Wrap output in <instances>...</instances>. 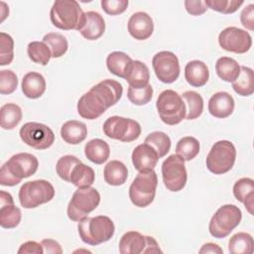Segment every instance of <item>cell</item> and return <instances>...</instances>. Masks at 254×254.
<instances>
[{
    "mask_svg": "<svg viewBox=\"0 0 254 254\" xmlns=\"http://www.w3.org/2000/svg\"><path fill=\"white\" fill-rule=\"evenodd\" d=\"M38 167V159L30 153L13 155L1 167L0 184L6 187H14L21 183L23 179L33 176Z\"/></svg>",
    "mask_w": 254,
    "mask_h": 254,
    "instance_id": "obj_1",
    "label": "cell"
},
{
    "mask_svg": "<svg viewBox=\"0 0 254 254\" xmlns=\"http://www.w3.org/2000/svg\"><path fill=\"white\" fill-rule=\"evenodd\" d=\"M50 19L52 24L61 30L79 32L85 20V13L75 0H58L51 8Z\"/></svg>",
    "mask_w": 254,
    "mask_h": 254,
    "instance_id": "obj_2",
    "label": "cell"
},
{
    "mask_svg": "<svg viewBox=\"0 0 254 254\" xmlns=\"http://www.w3.org/2000/svg\"><path fill=\"white\" fill-rule=\"evenodd\" d=\"M77 229L80 239L91 246L110 240L115 232L113 221L105 215L86 216L78 221Z\"/></svg>",
    "mask_w": 254,
    "mask_h": 254,
    "instance_id": "obj_3",
    "label": "cell"
},
{
    "mask_svg": "<svg viewBox=\"0 0 254 254\" xmlns=\"http://www.w3.org/2000/svg\"><path fill=\"white\" fill-rule=\"evenodd\" d=\"M158 177L154 170L139 172L129 188L131 202L138 207L150 205L156 195Z\"/></svg>",
    "mask_w": 254,
    "mask_h": 254,
    "instance_id": "obj_4",
    "label": "cell"
},
{
    "mask_svg": "<svg viewBox=\"0 0 254 254\" xmlns=\"http://www.w3.org/2000/svg\"><path fill=\"white\" fill-rule=\"evenodd\" d=\"M156 107L161 120L167 125H177L186 118V104L173 89H166L157 98Z\"/></svg>",
    "mask_w": 254,
    "mask_h": 254,
    "instance_id": "obj_5",
    "label": "cell"
},
{
    "mask_svg": "<svg viewBox=\"0 0 254 254\" xmlns=\"http://www.w3.org/2000/svg\"><path fill=\"white\" fill-rule=\"evenodd\" d=\"M100 202V193L95 188H78L67 205V216L72 221H79L93 211Z\"/></svg>",
    "mask_w": 254,
    "mask_h": 254,
    "instance_id": "obj_6",
    "label": "cell"
},
{
    "mask_svg": "<svg viewBox=\"0 0 254 254\" xmlns=\"http://www.w3.org/2000/svg\"><path fill=\"white\" fill-rule=\"evenodd\" d=\"M18 196L24 208H35L51 201L55 196V189L46 180L31 181L21 186Z\"/></svg>",
    "mask_w": 254,
    "mask_h": 254,
    "instance_id": "obj_7",
    "label": "cell"
},
{
    "mask_svg": "<svg viewBox=\"0 0 254 254\" xmlns=\"http://www.w3.org/2000/svg\"><path fill=\"white\" fill-rule=\"evenodd\" d=\"M236 159V149L227 140H220L214 143L206 157V168L214 175H223L229 172Z\"/></svg>",
    "mask_w": 254,
    "mask_h": 254,
    "instance_id": "obj_8",
    "label": "cell"
},
{
    "mask_svg": "<svg viewBox=\"0 0 254 254\" xmlns=\"http://www.w3.org/2000/svg\"><path fill=\"white\" fill-rule=\"evenodd\" d=\"M242 218L240 208L234 204H225L220 206L212 215L208 230L214 238H224L239 225Z\"/></svg>",
    "mask_w": 254,
    "mask_h": 254,
    "instance_id": "obj_9",
    "label": "cell"
},
{
    "mask_svg": "<svg viewBox=\"0 0 254 254\" xmlns=\"http://www.w3.org/2000/svg\"><path fill=\"white\" fill-rule=\"evenodd\" d=\"M103 132L110 139L128 143L139 138L141 135V126L133 119L111 116L103 123Z\"/></svg>",
    "mask_w": 254,
    "mask_h": 254,
    "instance_id": "obj_10",
    "label": "cell"
},
{
    "mask_svg": "<svg viewBox=\"0 0 254 254\" xmlns=\"http://www.w3.org/2000/svg\"><path fill=\"white\" fill-rule=\"evenodd\" d=\"M162 178L169 190L175 192L182 190L188 179L184 159L177 154L169 156L162 164Z\"/></svg>",
    "mask_w": 254,
    "mask_h": 254,
    "instance_id": "obj_11",
    "label": "cell"
},
{
    "mask_svg": "<svg viewBox=\"0 0 254 254\" xmlns=\"http://www.w3.org/2000/svg\"><path fill=\"white\" fill-rule=\"evenodd\" d=\"M19 134L26 145L36 150H46L55 142L53 130L49 126L39 122L25 123L21 127Z\"/></svg>",
    "mask_w": 254,
    "mask_h": 254,
    "instance_id": "obj_12",
    "label": "cell"
},
{
    "mask_svg": "<svg viewBox=\"0 0 254 254\" xmlns=\"http://www.w3.org/2000/svg\"><path fill=\"white\" fill-rule=\"evenodd\" d=\"M152 66L157 78L164 83L176 81L181 71L178 57L169 51L157 53L153 57Z\"/></svg>",
    "mask_w": 254,
    "mask_h": 254,
    "instance_id": "obj_13",
    "label": "cell"
},
{
    "mask_svg": "<svg viewBox=\"0 0 254 254\" xmlns=\"http://www.w3.org/2000/svg\"><path fill=\"white\" fill-rule=\"evenodd\" d=\"M219 46L227 52L244 54L252 46V38L248 32L237 27H227L218 35Z\"/></svg>",
    "mask_w": 254,
    "mask_h": 254,
    "instance_id": "obj_14",
    "label": "cell"
},
{
    "mask_svg": "<svg viewBox=\"0 0 254 254\" xmlns=\"http://www.w3.org/2000/svg\"><path fill=\"white\" fill-rule=\"evenodd\" d=\"M109 107L103 97L92 87L78 99L77 112L85 119H96L101 116Z\"/></svg>",
    "mask_w": 254,
    "mask_h": 254,
    "instance_id": "obj_15",
    "label": "cell"
},
{
    "mask_svg": "<svg viewBox=\"0 0 254 254\" xmlns=\"http://www.w3.org/2000/svg\"><path fill=\"white\" fill-rule=\"evenodd\" d=\"M22 213L14 203L12 195L5 191H0V225L3 228H15L21 222Z\"/></svg>",
    "mask_w": 254,
    "mask_h": 254,
    "instance_id": "obj_16",
    "label": "cell"
},
{
    "mask_svg": "<svg viewBox=\"0 0 254 254\" xmlns=\"http://www.w3.org/2000/svg\"><path fill=\"white\" fill-rule=\"evenodd\" d=\"M154 31V23L151 16L145 12L134 13L128 21V32L135 40L149 39Z\"/></svg>",
    "mask_w": 254,
    "mask_h": 254,
    "instance_id": "obj_17",
    "label": "cell"
},
{
    "mask_svg": "<svg viewBox=\"0 0 254 254\" xmlns=\"http://www.w3.org/2000/svg\"><path fill=\"white\" fill-rule=\"evenodd\" d=\"M159 159L155 149L146 143L138 145L132 152L133 166L139 172L154 170Z\"/></svg>",
    "mask_w": 254,
    "mask_h": 254,
    "instance_id": "obj_18",
    "label": "cell"
},
{
    "mask_svg": "<svg viewBox=\"0 0 254 254\" xmlns=\"http://www.w3.org/2000/svg\"><path fill=\"white\" fill-rule=\"evenodd\" d=\"M235 102L233 97L226 91L214 93L208 100V111L216 118H226L234 110Z\"/></svg>",
    "mask_w": 254,
    "mask_h": 254,
    "instance_id": "obj_19",
    "label": "cell"
},
{
    "mask_svg": "<svg viewBox=\"0 0 254 254\" xmlns=\"http://www.w3.org/2000/svg\"><path fill=\"white\" fill-rule=\"evenodd\" d=\"M104 32L105 22L103 17L95 11L86 12L83 26L79 30L80 35L86 40L94 41L99 39Z\"/></svg>",
    "mask_w": 254,
    "mask_h": 254,
    "instance_id": "obj_20",
    "label": "cell"
},
{
    "mask_svg": "<svg viewBox=\"0 0 254 254\" xmlns=\"http://www.w3.org/2000/svg\"><path fill=\"white\" fill-rule=\"evenodd\" d=\"M185 78L191 86H203L206 84L209 78V70L207 65L198 60L189 62L185 67Z\"/></svg>",
    "mask_w": 254,
    "mask_h": 254,
    "instance_id": "obj_21",
    "label": "cell"
},
{
    "mask_svg": "<svg viewBox=\"0 0 254 254\" xmlns=\"http://www.w3.org/2000/svg\"><path fill=\"white\" fill-rule=\"evenodd\" d=\"M21 87L26 97L37 99L46 91L45 77L39 72L30 71L23 76Z\"/></svg>",
    "mask_w": 254,
    "mask_h": 254,
    "instance_id": "obj_22",
    "label": "cell"
},
{
    "mask_svg": "<svg viewBox=\"0 0 254 254\" xmlns=\"http://www.w3.org/2000/svg\"><path fill=\"white\" fill-rule=\"evenodd\" d=\"M235 198L242 202L250 214H253L254 206V181L250 178H241L233 186Z\"/></svg>",
    "mask_w": 254,
    "mask_h": 254,
    "instance_id": "obj_23",
    "label": "cell"
},
{
    "mask_svg": "<svg viewBox=\"0 0 254 254\" xmlns=\"http://www.w3.org/2000/svg\"><path fill=\"white\" fill-rule=\"evenodd\" d=\"M147 238L138 231H128L122 235L119 241V252L121 254L144 253Z\"/></svg>",
    "mask_w": 254,
    "mask_h": 254,
    "instance_id": "obj_24",
    "label": "cell"
},
{
    "mask_svg": "<svg viewBox=\"0 0 254 254\" xmlns=\"http://www.w3.org/2000/svg\"><path fill=\"white\" fill-rule=\"evenodd\" d=\"M87 136L86 125L77 120H68L61 128L62 139L70 145H77L85 140Z\"/></svg>",
    "mask_w": 254,
    "mask_h": 254,
    "instance_id": "obj_25",
    "label": "cell"
},
{
    "mask_svg": "<svg viewBox=\"0 0 254 254\" xmlns=\"http://www.w3.org/2000/svg\"><path fill=\"white\" fill-rule=\"evenodd\" d=\"M92 88L104 98L108 107L115 105L120 100L123 93L121 83L113 79H104L93 85Z\"/></svg>",
    "mask_w": 254,
    "mask_h": 254,
    "instance_id": "obj_26",
    "label": "cell"
},
{
    "mask_svg": "<svg viewBox=\"0 0 254 254\" xmlns=\"http://www.w3.org/2000/svg\"><path fill=\"white\" fill-rule=\"evenodd\" d=\"M84 155L92 163L101 165L105 163L110 155L109 145L102 139H92L84 146Z\"/></svg>",
    "mask_w": 254,
    "mask_h": 254,
    "instance_id": "obj_27",
    "label": "cell"
},
{
    "mask_svg": "<svg viewBox=\"0 0 254 254\" xmlns=\"http://www.w3.org/2000/svg\"><path fill=\"white\" fill-rule=\"evenodd\" d=\"M125 79L129 83V86L134 88H141L148 85L150 79L148 66L140 61H133L129 66Z\"/></svg>",
    "mask_w": 254,
    "mask_h": 254,
    "instance_id": "obj_28",
    "label": "cell"
},
{
    "mask_svg": "<svg viewBox=\"0 0 254 254\" xmlns=\"http://www.w3.org/2000/svg\"><path fill=\"white\" fill-rule=\"evenodd\" d=\"M104 181L114 187L122 186L128 178L127 167L120 161L112 160L106 164L103 171Z\"/></svg>",
    "mask_w": 254,
    "mask_h": 254,
    "instance_id": "obj_29",
    "label": "cell"
},
{
    "mask_svg": "<svg viewBox=\"0 0 254 254\" xmlns=\"http://www.w3.org/2000/svg\"><path fill=\"white\" fill-rule=\"evenodd\" d=\"M133 60L123 52H112L106 58V65L108 70L116 76L125 79L127 71Z\"/></svg>",
    "mask_w": 254,
    "mask_h": 254,
    "instance_id": "obj_30",
    "label": "cell"
},
{
    "mask_svg": "<svg viewBox=\"0 0 254 254\" xmlns=\"http://www.w3.org/2000/svg\"><path fill=\"white\" fill-rule=\"evenodd\" d=\"M215 71L222 80L233 82L240 73V65L232 58L221 57L216 61Z\"/></svg>",
    "mask_w": 254,
    "mask_h": 254,
    "instance_id": "obj_31",
    "label": "cell"
},
{
    "mask_svg": "<svg viewBox=\"0 0 254 254\" xmlns=\"http://www.w3.org/2000/svg\"><path fill=\"white\" fill-rule=\"evenodd\" d=\"M233 90L241 96H249L254 92V73L252 68L241 65L238 77L231 82Z\"/></svg>",
    "mask_w": 254,
    "mask_h": 254,
    "instance_id": "obj_32",
    "label": "cell"
},
{
    "mask_svg": "<svg viewBox=\"0 0 254 254\" xmlns=\"http://www.w3.org/2000/svg\"><path fill=\"white\" fill-rule=\"evenodd\" d=\"M22 109L15 103H6L0 109V125L4 130L14 129L22 120Z\"/></svg>",
    "mask_w": 254,
    "mask_h": 254,
    "instance_id": "obj_33",
    "label": "cell"
},
{
    "mask_svg": "<svg viewBox=\"0 0 254 254\" xmlns=\"http://www.w3.org/2000/svg\"><path fill=\"white\" fill-rule=\"evenodd\" d=\"M181 96L186 104V119L193 120L198 118L203 111V99L201 95L196 91L188 90Z\"/></svg>",
    "mask_w": 254,
    "mask_h": 254,
    "instance_id": "obj_34",
    "label": "cell"
},
{
    "mask_svg": "<svg viewBox=\"0 0 254 254\" xmlns=\"http://www.w3.org/2000/svg\"><path fill=\"white\" fill-rule=\"evenodd\" d=\"M94 179L95 174L93 169L81 162L73 168L70 174L69 183L77 188H87L91 187L94 183Z\"/></svg>",
    "mask_w": 254,
    "mask_h": 254,
    "instance_id": "obj_35",
    "label": "cell"
},
{
    "mask_svg": "<svg viewBox=\"0 0 254 254\" xmlns=\"http://www.w3.org/2000/svg\"><path fill=\"white\" fill-rule=\"evenodd\" d=\"M253 246V238L246 232H238L228 241V251L231 254H251Z\"/></svg>",
    "mask_w": 254,
    "mask_h": 254,
    "instance_id": "obj_36",
    "label": "cell"
},
{
    "mask_svg": "<svg viewBox=\"0 0 254 254\" xmlns=\"http://www.w3.org/2000/svg\"><path fill=\"white\" fill-rule=\"evenodd\" d=\"M176 153L184 161H191L199 153V142L194 137L186 136L180 139L176 146Z\"/></svg>",
    "mask_w": 254,
    "mask_h": 254,
    "instance_id": "obj_37",
    "label": "cell"
},
{
    "mask_svg": "<svg viewBox=\"0 0 254 254\" xmlns=\"http://www.w3.org/2000/svg\"><path fill=\"white\" fill-rule=\"evenodd\" d=\"M43 42L49 47L52 58L55 59L64 56L68 49L67 40L65 39V37L59 33H48L44 36Z\"/></svg>",
    "mask_w": 254,
    "mask_h": 254,
    "instance_id": "obj_38",
    "label": "cell"
},
{
    "mask_svg": "<svg viewBox=\"0 0 254 254\" xmlns=\"http://www.w3.org/2000/svg\"><path fill=\"white\" fill-rule=\"evenodd\" d=\"M27 53L32 62L42 65H47L50 62V59L52 58L49 47L43 41H34L29 43L27 47Z\"/></svg>",
    "mask_w": 254,
    "mask_h": 254,
    "instance_id": "obj_39",
    "label": "cell"
},
{
    "mask_svg": "<svg viewBox=\"0 0 254 254\" xmlns=\"http://www.w3.org/2000/svg\"><path fill=\"white\" fill-rule=\"evenodd\" d=\"M145 143L150 145L158 153L159 158L166 156L171 149V139L170 137L161 131H155L150 133L146 139Z\"/></svg>",
    "mask_w": 254,
    "mask_h": 254,
    "instance_id": "obj_40",
    "label": "cell"
},
{
    "mask_svg": "<svg viewBox=\"0 0 254 254\" xmlns=\"http://www.w3.org/2000/svg\"><path fill=\"white\" fill-rule=\"evenodd\" d=\"M79 163H81V161L77 157L72 156V155H65V156L61 157L58 160L57 165H56V171H57L58 176L62 180L69 183L70 174H71L73 168Z\"/></svg>",
    "mask_w": 254,
    "mask_h": 254,
    "instance_id": "obj_41",
    "label": "cell"
},
{
    "mask_svg": "<svg viewBox=\"0 0 254 254\" xmlns=\"http://www.w3.org/2000/svg\"><path fill=\"white\" fill-rule=\"evenodd\" d=\"M153 96V87L149 83L148 85L141 88H134L132 86L128 87L127 97L135 105L141 106L149 103Z\"/></svg>",
    "mask_w": 254,
    "mask_h": 254,
    "instance_id": "obj_42",
    "label": "cell"
},
{
    "mask_svg": "<svg viewBox=\"0 0 254 254\" xmlns=\"http://www.w3.org/2000/svg\"><path fill=\"white\" fill-rule=\"evenodd\" d=\"M14 59V40L9 34L0 33V65L10 64Z\"/></svg>",
    "mask_w": 254,
    "mask_h": 254,
    "instance_id": "obj_43",
    "label": "cell"
},
{
    "mask_svg": "<svg viewBox=\"0 0 254 254\" xmlns=\"http://www.w3.org/2000/svg\"><path fill=\"white\" fill-rule=\"evenodd\" d=\"M244 3V1L238 0H205L204 4L207 8H210L213 11L231 14L238 10V8Z\"/></svg>",
    "mask_w": 254,
    "mask_h": 254,
    "instance_id": "obj_44",
    "label": "cell"
},
{
    "mask_svg": "<svg viewBox=\"0 0 254 254\" xmlns=\"http://www.w3.org/2000/svg\"><path fill=\"white\" fill-rule=\"evenodd\" d=\"M18 85V77L16 73L10 69H3L0 71V93L11 94Z\"/></svg>",
    "mask_w": 254,
    "mask_h": 254,
    "instance_id": "obj_45",
    "label": "cell"
},
{
    "mask_svg": "<svg viewBox=\"0 0 254 254\" xmlns=\"http://www.w3.org/2000/svg\"><path fill=\"white\" fill-rule=\"evenodd\" d=\"M102 10L111 16L122 14L128 7V0H102L100 2Z\"/></svg>",
    "mask_w": 254,
    "mask_h": 254,
    "instance_id": "obj_46",
    "label": "cell"
},
{
    "mask_svg": "<svg viewBox=\"0 0 254 254\" xmlns=\"http://www.w3.org/2000/svg\"><path fill=\"white\" fill-rule=\"evenodd\" d=\"M187 12L193 16H199L206 12L207 7L201 0H186L184 2Z\"/></svg>",
    "mask_w": 254,
    "mask_h": 254,
    "instance_id": "obj_47",
    "label": "cell"
},
{
    "mask_svg": "<svg viewBox=\"0 0 254 254\" xmlns=\"http://www.w3.org/2000/svg\"><path fill=\"white\" fill-rule=\"evenodd\" d=\"M240 21L243 27L253 31L254 30V5L249 4L243 8L240 14Z\"/></svg>",
    "mask_w": 254,
    "mask_h": 254,
    "instance_id": "obj_48",
    "label": "cell"
},
{
    "mask_svg": "<svg viewBox=\"0 0 254 254\" xmlns=\"http://www.w3.org/2000/svg\"><path fill=\"white\" fill-rule=\"evenodd\" d=\"M43 254V246L41 243L36 241H27L21 244L20 248L18 249V254Z\"/></svg>",
    "mask_w": 254,
    "mask_h": 254,
    "instance_id": "obj_49",
    "label": "cell"
},
{
    "mask_svg": "<svg viewBox=\"0 0 254 254\" xmlns=\"http://www.w3.org/2000/svg\"><path fill=\"white\" fill-rule=\"evenodd\" d=\"M41 244L43 246L44 253L48 254H62L63 249L60 243L54 239H44L41 241Z\"/></svg>",
    "mask_w": 254,
    "mask_h": 254,
    "instance_id": "obj_50",
    "label": "cell"
},
{
    "mask_svg": "<svg viewBox=\"0 0 254 254\" xmlns=\"http://www.w3.org/2000/svg\"><path fill=\"white\" fill-rule=\"evenodd\" d=\"M147 238V245L144 250V253H162L157 241L152 236H146Z\"/></svg>",
    "mask_w": 254,
    "mask_h": 254,
    "instance_id": "obj_51",
    "label": "cell"
},
{
    "mask_svg": "<svg viewBox=\"0 0 254 254\" xmlns=\"http://www.w3.org/2000/svg\"><path fill=\"white\" fill-rule=\"evenodd\" d=\"M198 252L200 254H203V253H218V254H222L223 250L217 244H214V243H211V242H207V243H205V244H203L201 246V248L199 249Z\"/></svg>",
    "mask_w": 254,
    "mask_h": 254,
    "instance_id": "obj_52",
    "label": "cell"
},
{
    "mask_svg": "<svg viewBox=\"0 0 254 254\" xmlns=\"http://www.w3.org/2000/svg\"><path fill=\"white\" fill-rule=\"evenodd\" d=\"M0 5H1V22H3L9 14V8L5 4V2H3V1L0 2Z\"/></svg>",
    "mask_w": 254,
    "mask_h": 254,
    "instance_id": "obj_53",
    "label": "cell"
}]
</instances>
